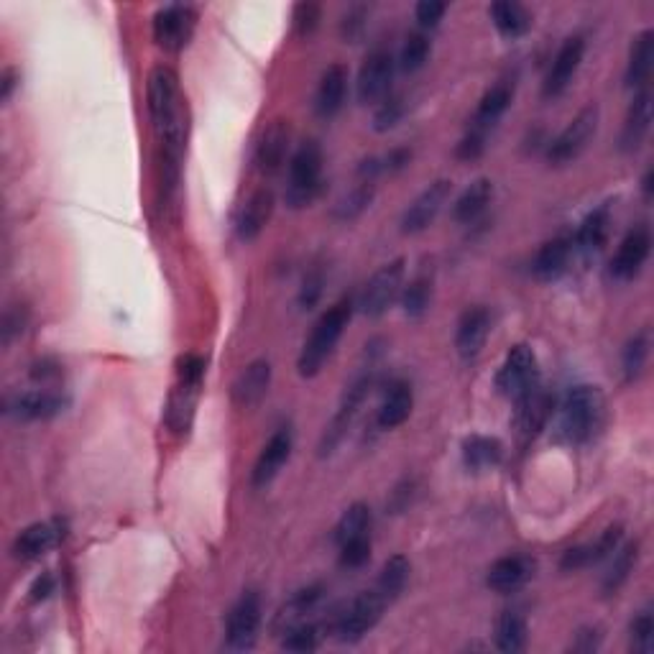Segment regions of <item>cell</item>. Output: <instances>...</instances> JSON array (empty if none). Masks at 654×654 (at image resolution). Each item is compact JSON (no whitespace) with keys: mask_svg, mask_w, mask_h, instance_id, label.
<instances>
[{"mask_svg":"<svg viewBox=\"0 0 654 654\" xmlns=\"http://www.w3.org/2000/svg\"><path fill=\"white\" fill-rule=\"evenodd\" d=\"M611 557H614V563H611L609 573H606V578H603V591L606 593H616L621 586H624L626 580H629L634 565H637L639 545L637 542H629V545L624 547H616V552Z\"/></svg>","mask_w":654,"mask_h":654,"instance_id":"obj_37","label":"cell"},{"mask_svg":"<svg viewBox=\"0 0 654 654\" xmlns=\"http://www.w3.org/2000/svg\"><path fill=\"white\" fill-rule=\"evenodd\" d=\"M394 69L396 62L391 57V52L386 49H376L366 57V62L361 64V72H358V100L363 105L381 103L384 98H389L391 82H394Z\"/></svg>","mask_w":654,"mask_h":654,"instance_id":"obj_11","label":"cell"},{"mask_svg":"<svg viewBox=\"0 0 654 654\" xmlns=\"http://www.w3.org/2000/svg\"><path fill=\"white\" fill-rule=\"evenodd\" d=\"M62 527L57 522H36L31 527L23 529L13 542V555L18 560H36V557L46 555L52 547L62 540Z\"/></svg>","mask_w":654,"mask_h":654,"instance_id":"obj_23","label":"cell"},{"mask_svg":"<svg viewBox=\"0 0 654 654\" xmlns=\"http://www.w3.org/2000/svg\"><path fill=\"white\" fill-rule=\"evenodd\" d=\"M368 389H371V376H361V379H356L353 384H350V389L345 391V396H343V404H340L338 414H335L333 425L327 427L325 437H322L320 455L333 453V450L338 448V442L343 440L345 430L353 425V419H356V414H358V409H361L363 399H366Z\"/></svg>","mask_w":654,"mask_h":654,"instance_id":"obj_18","label":"cell"},{"mask_svg":"<svg viewBox=\"0 0 654 654\" xmlns=\"http://www.w3.org/2000/svg\"><path fill=\"white\" fill-rule=\"evenodd\" d=\"M430 52L432 44L425 34H409L402 46V54H399V67H402V72H417L427 64Z\"/></svg>","mask_w":654,"mask_h":654,"instance_id":"obj_42","label":"cell"},{"mask_svg":"<svg viewBox=\"0 0 654 654\" xmlns=\"http://www.w3.org/2000/svg\"><path fill=\"white\" fill-rule=\"evenodd\" d=\"M345 92H348V69L343 64H330L322 75L320 85H317L315 95V110L320 118H333L345 103Z\"/></svg>","mask_w":654,"mask_h":654,"instance_id":"obj_25","label":"cell"},{"mask_svg":"<svg viewBox=\"0 0 654 654\" xmlns=\"http://www.w3.org/2000/svg\"><path fill=\"white\" fill-rule=\"evenodd\" d=\"M404 271H407L404 269V259H394L381 266V269L368 279L366 289H363L361 294V302H358L363 315L381 317L389 312V307L402 297Z\"/></svg>","mask_w":654,"mask_h":654,"instance_id":"obj_6","label":"cell"},{"mask_svg":"<svg viewBox=\"0 0 654 654\" xmlns=\"http://www.w3.org/2000/svg\"><path fill=\"white\" fill-rule=\"evenodd\" d=\"M363 29H366V8H353V11L345 16L343 29H340L343 31V39L353 44V41L361 39Z\"/></svg>","mask_w":654,"mask_h":654,"instance_id":"obj_52","label":"cell"},{"mask_svg":"<svg viewBox=\"0 0 654 654\" xmlns=\"http://www.w3.org/2000/svg\"><path fill=\"white\" fill-rule=\"evenodd\" d=\"M527 619L519 611H504L496 621V647L501 652H522L527 647Z\"/></svg>","mask_w":654,"mask_h":654,"instance_id":"obj_35","label":"cell"},{"mask_svg":"<svg viewBox=\"0 0 654 654\" xmlns=\"http://www.w3.org/2000/svg\"><path fill=\"white\" fill-rule=\"evenodd\" d=\"M450 192H453V182H450V179H437L427 190L419 192L412 200V205H409L402 215L404 233L414 236V233H422V230L430 228L437 220V215L442 213L445 202L450 200Z\"/></svg>","mask_w":654,"mask_h":654,"instance_id":"obj_12","label":"cell"},{"mask_svg":"<svg viewBox=\"0 0 654 654\" xmlns=\"http://www.w3.org/2000/svg\"><path fill=\"white\" fill-rule=\"evenodd\" d=\"M412 407H414L412 386L404 384V381H399V384L391 386L389 394L384 396V402H381L376 422H379L381 430H394V427H399L407 422L409 414H412Z\"/></svg>","mask_w":654,"mask_h":654,"instance_id":"obj_29","label":"cell"},{"mask_svg":"<svg viewBox=\"0 0 654 654\" xmlns=\"http://www.w3.org/2000/svg\"><path fill=\"white\" fill-rule=\"evenodd\" d=\"M649 248H652V236H649L647 225H637L624 236L619 243V251L611 259V276L619 282H629L642 271V266L649 259Z\"/></svg>","mask_w":654,"mask_h":654,"instance_id":"obj_14","label":"cell"},{"mask_svg":"<svg viewBox=\"0 0 654 654\" xmlns=\"http://www.w3.org/2000/svg\"><path fill=\"white\" fill-rule=\"evenodd\" d=\"M488 16L494 18V26L501 31L506 39H519L532 29V16L522 3L514 0H499L494 6L488 8Z\"/></svg>","mask_w":654,"mask_h":654,"instance_id":"obj_32","label":"cell"},{"mask_svg":"<svg viewBox=\"0 0 654 654\" xmlns=\"http://www.w3.org/2000/svg\"><path fill=\"white\" fill-rule=\"evenodd\" d=\"M340 565L343 568H363L371 557V534H361V537H350V540L340 542Z\"/></svg>","mask_w":654,"mask_h":654,"instance_id":"obj_45","label":"cell"},{"mask_svg":"<svg viewBox=\"0 0 654 654\" xmlns=\"http://www.w3.org/2000/svg\"><path fill=\"white\" fill-rule=\"evenodd\" d=\"M320 598H322V588L320 586L302 588V591L294 593L292 601L284 606L279 621H287V629H289V626L299 624V619H302L305 614H310V611L317 606V601H320Z\"/></svg>","mask_w":654,"mask_h":654,"instance_id":"obj_43","label":"cell"},{"mask_svg":"<svg viewBox=\"0 0 654 654\" xmlns=\"http://www.w3.org/2000/svg\"><path fill=\"white\" fill-rule=\"evenodd\" d=\"M445 11H448L445 3H437V0H422V3H417V21L422 23L425 29H432V26H437V23L442 21Z\"/></svg>","mask_w":654,"mask_h":654,"instance_id":"obj_51","label":"cell"},{"mask_svg":"<svg viewBox=\"0 0 654 654\" xmlns=\"http://www.w3.org/2000/svg\"><path fill=\"white\" fill-rule=\"evenodd\" d=\"M570 253H573V241L570 238L560 236L547 241L532 261L534 276L542 279V282H555L557 276H563L565 269H568Z\"/></svg>","mask_w":654,"mask_h":654,"instance_id":"obj_27","label":"cell"},{"mask_svg":"<svg viewBox=\"0 0 654 654\" xmlns=\"http://www.w3.org/2000/svg\"><path fill=\"white\" fill-rule=\"evenodd\" d=\"M603 409H606V399L598 386H575L560 404L557 432L570 445L588 442L601 427Z\"/></svg>","mask_w":654,"mask_h":654,"instance_id":"obj_2","label":"cell"},{"mask_svg":"<svg viewBox=\"0 0 654 654\" xmlns=\"http://www.w3.org/2000/svg\"><path fill=\"white\" fill-rule=\"evenodd\" d=\"M609 225H611V202H603L601 207L591 210V213L586 215V220L580 223L578 236H575L580 251L586 253L601 251L606 238H609Z\"/></svg>","mask_w":654,"mask_h":654,"instance_id":"obj_34","label":"cell"},{"mask_svg":"<svg viewBox=\"0 0 654 654\" xmlns=\"http://www.w3.org/2000/svg\"><path fill=\"white\" fill-rule=\"evenodd\" d=\"M644 195H652V172H647V177H644Z\"/></svg>","mask_w":654,"mask_h":654,"instance_id":"obj_58","label":"cell"},{"mask_svg":"<svg viewBox=\"0 0 654 654\" xmlns=\"http://www.w3.org/2000/svg\"><path fill=\"white\" fill-rule=\"evenodd\" d=\"M292 445H294L292 432H289L287 427L271 435V440L264 445V450H261L256 465H253V478H251L253 486L264 488V486H269L276 476H279V471L284 468V463L289 460V455H292Z\"/></svg>","mask_w":654,"mask_h":654,"instance_id":"obj_20","label":"cell"},{"mask_svg":"<svg viewBox=\"0 0 654 654\" xmlns=\"http://www.w3.org/2000/svg\"><path fill=\"white\" fill-rule=\"evenodd\" d=\"M649 358V330H639L624 348V356H621V366H624L626 381H637L644 373V366H647Z\"/></svg>","mask_w":654,"mask_h":654,"instance_id":"obj_39","label":"cell"},{"mask_svg":"<svg viewBox=\"0 0 654 654\" xmlns=\"http://www.w3.org/2000/svg\"><path fill=\"white\" fill-rule=\"evenodd\" d=\"M491 197H494V182H491V179H476V182L455 200L453 220L460 225H471L473 220L481 218L483 210H486L488 202H491Z\"/></svg>","mask_w":654,"mask_h":654,"instance_id":"obj_30","label":"cell"},{"mask_svg":"<svg viewBox=\"0 0 654 654\" xmlns=\"http://www.w3.org/2000/svg\"><path fill=\"white\" fill-rule=\"evenodd\" d=\"M540 381V368H537V356L529 345L519 343L506 353L499 373H496V391L501 396L517 399L519 394Z\"/></svg>","mask_w":654,"mask_h":654,"instance_id":"obj_7","label":"cell"},{"mask_svg":"<svg viewBox=\"0 0 654 654\" xmlns=\"http://www.w3.org/2000/svg\"><path fill=\"white\" fill-rule=\"evenodd\" d=\"M649 123H652V95L642 90L634 98L632 108L626 113L624 128H621V151L632 154L644 144V138L649 133Z\"/></svg>","mask_w":654,"mask_h":654,"instance_id":"obj_26","label":"cell"},{"mask_svg":"<svg viewBox=\"0 0 654 654\" xmlns=\"http://www.w3.org/2000/svg\"><path fill=\"white\" fill-rule=\"evenodd\" d=\"M269 384H271V363L264 361V358H259V361H253L251 366L243 368L241 376H238L236 384H233V402L243 409L256 407V404L266 396V391H269Z\"/></svg>","mask_w":654,"mask_h":654,"instance_id":"obj_24","label":"cell"},{"mask_svg":"<svg viewBox=\"0 0 654 654\" xmlns=\"http://www.w3.org/2000/svg\"><path fill=\"white\" fill-rule=\"evenodd\" d=\"M432 302V279L427 274H419L417 279L409 282V287L402 292V307L409 317H422L430 310Z\"/></svg>","mask_w":654,"mask_h":654,"instance_id":"obj_41","label":"cell"},{"mask_svg":"<svg viewBox=\"0 0 654 654\" xmlns=\"http://www.w3.org/2000/svg\"><path fill=\"white\" fill-rule=\"evenodd\" d=\"M504 458V445L496 437L473 435L463 442V463L468 471H488L496 468Z\"/></svg>","mask_w":654,"mask_h":654,"instance_id":"obj_31","label":"cell"},{"mask_svg":"<svg viewBox=\"0 0 654 654\" xmlns=\"http://www.w3.org/2000/svg\"><path fill=\"white\" fill-rule=\"evenodd\" d=\"M514 402H517V409H514V430H517L519 442L527 445V442H532L534 437L545 430L547 419L552 414V396L537 381L524 394H519Z\"/></svg>","mask_w":654,"mask_h":654,"instance_id":"obj_10","label":"cell"},{"mask_svg":"<svg viewBox=\"0 0 654 654\" xmlns=\"http://www.w3.org/2000/svg\"><path fill=\"white\" fill-rule=\"evenodd\" d=\"M483 149H486V136L476 131H468L463 136V141L458 144V149H455V154L463 161H473L483 154Z\"/></svg>","mask_w":654,"mask_h":654,"instance_id":"obj_50","label":"cell"},{"mask_svg":"<svg viewBox=\"0 0 654 654\" xmlns=\"http://www.w3.org/2000/svg\"><path fill=\"white\" fill-rule=\"evenodd\" d=\"M402 115H404V100L396 98V95H389V98L381 100L376 113H373V128H376L379 133L391 131L396 123L402 121Z\"/></svg>","mask_w":654,"mask_h":654,"instance_id":"obj_46","label":"cell"},{"mask_svg":"<svg viewBox=\"0 0 654 654\" xmlns=\"http://www.w3.org/2000/svg\"><path fill=\"white\" fill-rule=\"evenodd\" d=\"M412 483L404 481L402 486L394 488V494H391V509L394 511H404L409 506V501H412Z\"/></svg>","mask_w":654,"mask_h":654,"instance_id":"obj_55","label":"cell"},{"mask_svg":"<svg viewBox=\"0 0 654 654\" xmlns=\"http://www.w3.org/2000/svg\"><path fill=\"white\" fill-rule=\"evenodd\" d=\"M322 149L317 141H305L294 151L289 161V184H287V205L292 210L310 207L322 192Z\"/></svg>","mask_w":654,"mask_h":654,"instance_id":"obj_4","label":"cell"},{"mask_svg":"<svg viewBox=\"0 0 654 654\" xmlns=\"http://www.w3.org/2000/svg\"><path fill=\"white\" fill-rule=\"evenodd\" d=\"M654 62V34L652 31H642L634 36L632 52H629V64H626V85L642 87L652 75Z\"/></svg>","mask_w":654,"mask_h":654,"instance_id":"obj_33","label":"cell"},{"mask_svg":"<svg viewBox=\"0 0 654 654\" xmlns=\"http://www.w3.org/2000/svg\"><path fill=\"white\" fill-rule=\"evenodd\" d=\"M54 593V575L52 573H41L39 578L34 580V586H31V601L39 603L46 601V598Z\"/></svg>","mask_w":654,"mask_h":654,"instance_id":"obj_54","label":"cell"},{"mask_svg":"<svg viewBox=\"0 0 654 654\" xmlns=\"http://www.w3.org/2000/svg\"><path fill=\"white\" fill-rule=\"evenodd\" d=\"M317 26H320V6H315V3L294 6V31L299 36H310Z\"/></svg>","mask_w":654,"mask_h":654,"instance_id":"obj_49","label":"cell"},{"mask_svg":"<svg viewBox=\"0 0 654 654\" xmlns=\"http://www.w3.org/2000/svg\"><path fill=\"white\" fill-rule=\"evenodd\" d=\"M350 315H353V305H350L348 299H340V302H335V305L315 322L310 338L305 340L302 353H299L297 358L299 376L312 379V376L320 373V368L325 366L327 358L333 356L338 340L343 338L345 327H348L350 322Z\"/></svg>","mask_w":654,"mask_h":654,"instance_id":"obj_3","label":"cell"},{"mask_svg":"<svg viewBox=\"0 0 654 654\" xmlns=\"http://www.w3.org/2000/svg\"><path fill=\"white\" fill-rule=\"evenodd\" d=\"M537 563L529 555H506L499 557L486 575V586L496 593H514L532 580Z\"/></svg>","mask_w":654,"mask_h":654,"instance_id":"obj_16","label":"cell"},{"mask_svg":"<svg viewBox=\"0 0 654 654\" xmlns=\"http://www.w3.org/2000/svg\"><path fill=\"white\" fill-rule=\"evenodd\" d=\"M598 121H601V110H598V105H588V108L580 110L573 121L563 128V133L552 141L550 149H547V159H550V164H555V167H565V164L578 159V156L588 149L591 138L596 136Z\"/></svg>","mask_w":654,"mask_h":654,"instance_id":"obj_5","label":"cell"},{"mask_svg":"<svg viewBox=\"0 0 654 654\" xmlns=\"http://www.w3.org/2000/svg\"><path fill=\"white\" fill-rule=\"evenodd\" d=\"M289 141H292V126L284 118H276L269 123V128L261 136L259 146H256V167L261 174L271 177L284 167L289 154Z\"/></svg>","mask_w":654,"mask_h":654,"instance_id":"obj_17","label":"cell"},{"mask_svg":"<svg viewBox=\"0 0 654 654\" xmlns=\"http://www.w3.org/2000/svg\"><path fill=\"white\" fill-rule=\"evenodd\" d=\"M583 54H586V41L583 36H570L565 39V44L560 46V52L555 54L550 64V72L545 77V98H557L568 90V85L573 82L575 72H578L580 62H583Z\"/></svg>","mask_w":654,"mask_h":654,"instance_id":"obj_15","label":"cell"},{"mask_svg":"<svg viewBox=\"0 0 654 654\" xmlns=\"http://www.w3.org/2000/svg\"><path fill=\"white\" fill-rule=\"evenodd\" d=\"M261 626V596L256 591L243 593L230 609L225 624V639L230 649H251Z\"/></svg>","mask_w":654,"mask_h":654,"instance_id":"obj_13","label":"cell"},{"mask_svg":"<svg viewBox=\"0 0 654 654\" xmlns=\"http://www.w3.org/2000/svg\"><path fill=\"white\" fill-rule=\"evenodd\" d=\"M373 192H376V184H373V179H358L356 187H353V190H350L348 195L338 202V207H335V218L356 220L363 210H368V205H371V200H373Z\"/></svg>","mask_w":654,"mask_h":654,"instance_id":"obj_38","label":"cell"},{"mask_svg":"<svg viewBox=\"0 0 654 654\" xmlns=\"http://www.w3.org/2000/svg\"><path fill=\"white\" fill-rule=\"evenodd\" d=\"M274 192L269 187H259L246 200V205L241 207L236 220V233L241 241H253V238L261 236V230L269 225L271 215H274Z\"/></svg>","mask_w":654,"mask_h":654,"instance_id":"obj_22","label":"cell"},{"mask_svg":"<svg viewBox=\"0 0 654 654\" xmlns=\"http://www.w3.org/2000/svg\"><path fill=\"white\" fill-rule=\"evenodd\" d=\"M488 333H491V312L486 307L465 310L458 322V333H455V348H458L460 358L473 361L486 345Z\"/></svg>","mask_w":654,"mask_h":654,"instance_id":"obj_19","label":"cell"},{"mask_svg":"<svg viewBox=\"0 0 654 654\" xmlns=\"http://www.w3.org/2000/svg\"><path fill=\"white\" fill-rule=\"evenodd\" d=\"M386 606H389V601L376 588L353 598V603L340 614L338 624H335V634L340 642H358L361 637H366L373 626L379 624Z\"/></svg>","mask_w":654,"mask_h":654,"instance_id":"obj_8","label":"cell"},{"mask_svg":"<svg viewBox=\"0 0 654 654\" xmlns=\"http://www.w3.org/2000/svg\"><path fill=\"white\" fill-rule=\"evenodd\" d=\"M409 161H412V151H409V149H394V151H389L384 159H381V164H384V172H402V169L407 167Z\"/></svg>","mask_w":654,"mask_h":654,"instance_id":"obj_53","label":"cell"},{"mask_svg":"<svg viewBox=\"0 0 654 654\" xmlns=\"http://www.w3.org/2000/svg\"><path fill=\"white\" fill-rule=\"evenodd\" d=\"M13 87H16V69L8 67L6 72H3V92H0V95H3V100L11 98Z\"/></svg>","mask_w":654,"mask_h":654,"instance_id":"obj_57","label":"cell"},{"mask_svg":"<svg viewBox=\"0 0 654 654\" xmlns=\"http://www.w3.org/2000/svg\"><path fill=\"white\" fill-rule=\"evenodd\" d=\"M322 287H325V276H322L320 269H312L310 274L305 276L302 289H299V307H302V310H312V307L320 302Z\"/></svg>","mask_w":654,"mask_h":654,"instance_id":"obj_48","label":"cell"},{"mask_svg":"<svg viewBox=\"0 0 654 654\" xmlns=\"http://www.w3.org/2000/svg\"><path fill=\"white\" fill-rule=\"evenodd\" d=\"M361 534H371V509L366 504L348 506L343 517H340L338 527H335V542H345L350 537H361Z\"/></svg>","mask_w":654,"mask_h":654,"instance_id":"obj_40","label":"cell"},{"mask_svg":"<svg viewBox=\"0 0 654 654\" xmlns=\"http://www.w3.org/2000/svg\"><path fill=\"white\" fill-rule=\"evenodd\" d=\"M511 98H514V90H511V85H506V82H499V85L491 87V90L481 98V103H478V110L476 115H473L471 128H468V131H476V133H483V136H488V131H491V128L501 121V115L509 110Z\"/></svg>","mask_w":654,"mask_h":654,"instance_id":"obj_28","label":"cell"},{"mask_svg":"<svg viewBox=\"0 0 654 654\" xmlns=\"http://www.w3.org/2000/svg\"><path fill=\"white\" fill-rule=\"evenodd\" d=\"M64 407H67V402H64L57 391L49 389L21 391V394L8 399V414H13L16 419H26V422H31V419L57 417L59 412H64Z\"/></svg>","mask_w":654,"mask_h":654,"instance_id":"obj_21","label":"cell"},{"mask_svg":"<svg viewBox=\"0 0 654 654\" xmlns=\"http://www.w3.org/2000/svg\"><path fill=\"white\" fill-rule=\"evenodd\" d=\"M149 113L167 156V184L174 187L187 141V105L174 69L156 67L149 77Z\"/></svg>","mask_w":654,"mask_h":654,"instance_id":"obj_1","label":"cell"},{"mask_svg":"<svg viewBox=\"0 0 654 654\" xmlns=\"http://www.w3.org/2000/svg\"><path fill=\"white\" fill-rule=\"evenodd\" d=\"M287 637H284L282 647L287 652H312V649L320 644V629L315 624H307V621H299V624L289 626Z\"/></svg>","mask_w":654,"mask_h":654,"instance_id":"obj_44","label":"cell"},{"mask_svg":"<svg viewBox=\"0 0 654 654\" xmlns=\"http://www.w3.org/2000/svg\"><path fill=\"white\" fill-rule=\"evenodd\" d=\"M197 26V13L192 6H164L154 16V41L164 52H182L190 44Z\"/></svg>","mask_w":654,"mask_h":654,"instance_id":"obj_9","label":"cell"},{"mask_svg":"<svg viewBox=\"0 0 654 654\" xmlns=\"http://www.w3.org/2000/svg\"><path fill=\"white\" fill-rule=\"evenodd\" d=\"M3 335H6V343H11V338L16 333H21L23 325H26V315H21V310H11L6 315V322H3Z\"/></svg>","mask_w":654,"mask_h":654,"instance_id":"obj_56","label":"cell"},{"mask_svg":"<svg viewBox=\"0 0 654 654\" xmlns=\"http://www.w3.org/2000/svg\"><path fill=\"white\" fill-rule=\"evenodd\" d=\"M409 573H412V565H409V560L404 555H394L389 557L384 563V568H381L379 573V580H376V591L381 593V596L386 598V601H394L399 593L404 591V586H407L409 580Z\"/></svg>","mask_w":654,"mask_h":654,"instance_id":"obj_36","label":"cell"},{"mask_svg":"<svg viewBox=\"0 0 654 654\" xmlns=\"http://www.w3.org/2000/svg\"><path fill=\"white\" fill-rule=\"evenodd\" d=\"M632 647L639 654H649L654 649V619L649 609L632 621Z\"/></svg>","mask_w":654,"mask_h":654,"instance_id":"obj_47","label":"cell"}]
</instances>
